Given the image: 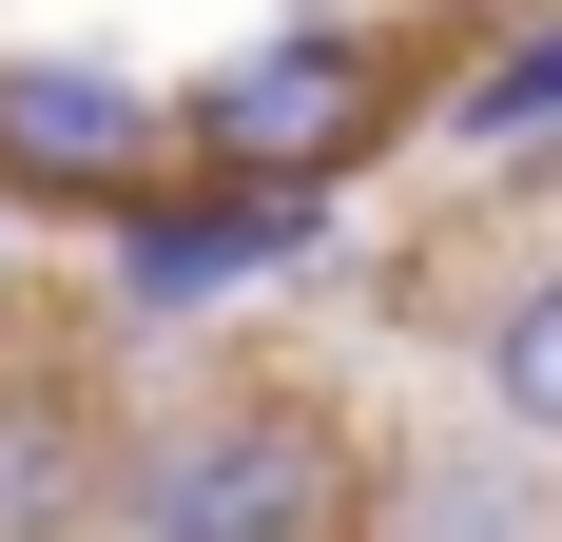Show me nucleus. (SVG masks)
<instances>
[{"label": "nucleus", "mask_w": 562, "mask_h": 542, "mask_svg": "<svg viewBox=\"0 0 562 542\" xmlns=\"http://www.w3.org/2000/svg\"><path fill=\"white\" fill-rule=\"evenodd\" d=\"M447 387H465L505 445L562 465V233H524L505 271H465V291H447Z\"/></svg>", "instance_id": "423d86ee"}, {"label": "nucleus", "mask_w": 562, "mask_h": 542, "mask_svg": "<svg viewBox=\"0 0 562 542\" xmlns=\"http://www.w3.org/2000/svg\"><path fill=\"white\" fill-rule=\"evenodd\" d=\"M447 98V20H369V0H272L252 39H214L175 78L194 174H272V194H369L389 156H427Z\"/></svg>", "instance_id": "f03ea898"}, {"label": "nucleus", "mask_w": 562, "mask_h": 542, "mask_svg": "<svg viewBox=\"0 0 562 542\" xmlns=\"http://www.w3.org/2000/svg\"><path fill=\"white\" fill-rule=\"evenodd\" d=\"M389 407L291 349H194L116 407V523L98 542H369L389 523Z\"/></svg>", "instance_id": "f257e3e1"}, {"label": "nucleus", "mask_w": 562, "mask_h": 542, "mask_svg": "<svg viewBox=\"0 0 562 542\" xmlns=\"http://www.w3.org/2000/svg\"><path fill=\"white\" fill-rule=\"evenodd\" d=\"M116 407L136 387L78 329H0V542H98L116 523Z\"/></svg>", "instance_id": "39448f33"}, {"label": "nucleus", "mask_w": 562, "mask_h": 542, "mask_svg": "<svg viewBox=\"0 0 562 542\" xmlns=\"http://www.w3.org/2000/svg\"><path fill=\"white\" fill-rule=\"evenodd\" d=\"M369 252V194H272V174H175L156 214L98 233V291H78V349H214L233 310H272V291H330Z\"/></svg>", "instance_id": "7ed1b4c3"}, {"label": "nucleus", "mask_w": 562, "mask_h": 542, "mask_svg": "<svg viewBox=\"0 0 562 542\" xmlns=\"http://www.w3.org/2000/svg\"><path fill=\"white\" fill-rule=\"evenodd\" d=\"M0 329H20V233H0Z\"/></svg>", "instance_id": "6e6552de"}, {"label": "nucleus", "mask_w": 562, "mask_h": 542, "mask_svg": "<svg viewBox=\"0 0 562 542\" xmlns=\"http://www.w3.org/2000/svg\"><path fill=\"white\" fill-rule=\"evenodd\" d=\"M194 136H175V78L116 39H0V233H78L98 252L116 214H156Z\"/></svg>", "instance_id": "20e7f679"}, {"label": "nucleus", "mask_w": 562, "mask_h": 542, "mask_svg": "<svg viewBox=\"0 0 562 542\" xmlns=\"http://www.w3.org/2000/svg\"><path fill=\"white\" fill-rule=\"evenodd\" d=\"M369 542H562V465L505 445L485 407H447V427L389 445V523H369Z\"/></svg>", "instance_id": "0eeeda50"}]
</instances>
